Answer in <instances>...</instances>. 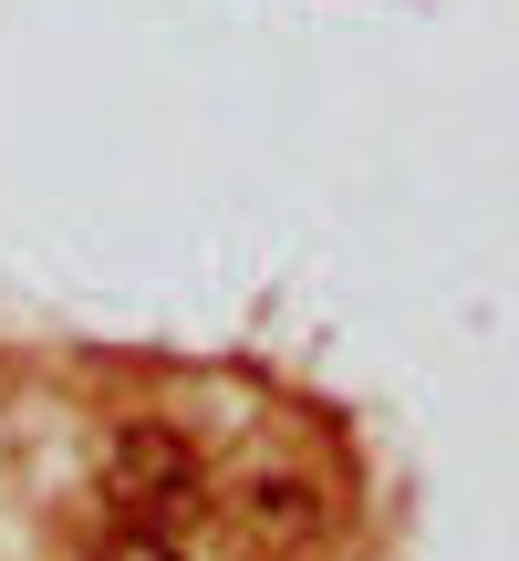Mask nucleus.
<instances>
[{"label": "nucleus", "mask_w": 519, "mask_h": 561, "mask_svg": "<svg viewBox=\"0 0 519 561\" xmlns=\"http://www.w3.org/2000/svg\"><path fill=\"white\" fill-rule=\"evenodd\" d=\"M104 500H115L125 530H177V520L208 510V468H198V447L177 426H125L104 447Z\"/></svg>", "instance_id": "nucleus-1"}, {"label": "nucleus", "mask_w": 519, "mask_h": 561, "mask_svg": "<svg viewBox=\"0 0 519 561\" xmlns=\"http://www.w3.org/2000/svg\"><path fill=\"white\" fill-rule=\"evenodd\" d=\"M229 520H240L260 551H291V541H312V530H322V510H312V489H301V479H250L240 500H229Z\"/></svg>", "instance_id": "nucleus-2"}, {"label": "nucleus", "mask_w": 519, "mask_h": 561, "mask_svg": "<svg viewBox=\"0 0 519 561\" xmlns=\"http://www.w3.org/2000/svg\"><path fill=\"white\" fill-rule=\"evenodd\" d=\"M94 561H177V541H166V530H125V520H115V541H104Z\"/></svg>", "instance_id": "nucleus-3"}]
</instances>
